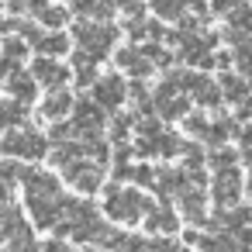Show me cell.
<instances>
[{
    "instance_id": "cell-1",
    "label": "cell",
    "mask_w": 252,
    "mask_h": 252,
    "mask_svg": "<svg viewBox=\"0 0 252 252\" xmlns=\"http://www.w3.org/2000/svg\"><path fill=\"white\" fill-rule=\"evenodd\" d=\"M156 207L152 197H145L138 187H125V183H111L104 187V214L114 224H135L138 218H145Z\"/></svg>"
},
{
    "instance_id": "cell-2",
    "label": "cell",
    "mask_w": 252,
    "mask_h": 252,
    "mask_svg": "<svg viewBox=\"0 0 252 252\" xmlns=\"http://www.w3.org/2000/svg\"><path fill=\"white\" fill-rule=\"evenodd\" d=\"M4 156L11 159H25V162H38L45 156H52V138H45L35 128H7L4 131Z\"/></svg>"
},
{
    "instance_id": "cell-3",
    "label": "cell",
    "mask_w": 252,
    "mask_h": 252,
    "mask_svg": "<svg viewBox=\"0 0 252 252\" xmlns=\"http://www.w3.org/2000/svg\"><path fill=\"white\" fill-rule=\"evenodd\" d=\"M118 35L121 32L114 25H107V21H76L73 25V42L80 49H87L97 63H104L111 56V49L118 45Z\"/></svg>"
},
{
    "instance_id": "cell-4",
    "label": "cell",
    "mask_w": 252,
    "mask_h": 252,
    "mask_svg": "<svg viewBox=\"0 0 252 252\" xmlns=\"http://www.w3.org/2000/svg\"><path fill=\"white\" fill-rule=\"evenodd\" d=\"M63 176H66V183H69L76 193H83V197H94V193L104 187V166H100L97 159H90V156H80L73 166L63 169Z\"/></svg>"
},
{
    "instance_id": "cell-5",
    "label": "cell",
    "mask_w": 252,
    "mask_h": 252,
    "mask_svg": "<svg viewBox=\"0 0 252 252\" xmlns=\"http://www.w3.org/2000/svg\"><path fill=\"white\" fill-rule=\"evenodd\" d=\"M180 87L193 97V104H200V107H207V111H218L221 100H224L221 83H214L204 69H197V73H180Z\"/></svg>"
},
{
    "instance_id": "cell-6",
    "label": "cell",
    "mask_w": 252,
    "mask_h": 252,
    "mask_svg": "<svg viewBox=\"0 0 252 252\" xmlns=\"http://www.w3.org/2000/svg\"><path fill=\"white\" fill-rule=\"evenodd\" d=\"M107 114L111 111H104L94 97L90 100H76V107H73V128H76V138H83V135H104V125H107Z\"/></svg>"
},
{
    "instance_id": "cell-7",
    "label": "cell",
    "mask_w": 252,
    "mask_h": 252,
    "mask_svg": "<svg viewBox=\"0 0 252 252\" xmlns=\"http://www.w3.org/2000/svg\"><path fill=\"white\" fill-rule=\"evenodd\" d=\"M245 193V180H242V169H224V173H214L211 180V200L218 207H238V197Z\"/></svg>"
},
{
    "instance_id": "cell-8",
    "label": "cell",
    "mask_w": 252,
    "mask_h": 252,
    "mask_svg": "<svg viewBox=\"0 0 252 252\" xmlns=\"http://www.w3.org/2000/svg\"><path fill=\"white\" fill-rule=\"evenodd\" d=\"M90 90H94V100H97L104 111H111V114L128 100V80H125L121 73H107V76H100Z\"/></svg>"
},
{
    "instance_id": "cell-9",
    "label": "cell",
    "mask_w": 252,
    "mask_h": 252,
    "mask_svg": "<svg viewBox=\"0 0 252 252\" xmlns=\"http://www.w3.org/2000/svg\"><path fill=\"white\" fill-rule=\"evenodd\" d=\"M32 73L45 90H66V83L73 80V66H63L59 59H49V56H38L32 63Z\"/></svg>"
},
{
    "instance_id": "cell-10",
    "label": "cell",
    "mask_w": 252,
    "mask_h": 252,
    "mask_svg": "<svg viewBox=\"0 0 252 252\" xmlns=\"http://www.w3.org/2000/svg\"><path fill=\"white\" fill-rule=\"evenodd\" d=\"M114 63H118V69L128 73L131 80H145V76L156 69L152 59L142 52V45H125V49H118V52H114Z\"/></svg>"
},
{
    "instance_id": "cell-11",
    "label": "cell",
    "mask_w": 252,
    "mask_h": 252,
    "mask_svg": "<svg viewBox=\"0 0 252 252\" xmlns=\"http://www.w3.org/2000/svg\"><path fill=\"white\" fill-rule=\"evenodd\" d=\"M73 107H76V100H73L69 90H49V97L38 104V118L49 121V125L69 121V118H73Z\"/></svg>"
},
{
    "instance_id": "cell-12",
    "label": "cell",
    "mask_w": 252,
    "mask_h": 252,
    "mask_svg": "<svg viewBox=\"0 0 252 252\" xmlns=\"http://www.w3.org/2000/svg\"><path fill=\"white\" fill-rule=\"evenodd\" d=\"M25 197H63L59 193V176L52 169H28L25 166Z\"/></svg>"
},
{
    "instance_id": "cell-13",
    "label": "cell",
    "mask_w": 252,
    "mask_h": 252,
    "mask_svg": "<svg viewBox=\"0 0 252 252\" xmlns=\"http://www.w3.org/2000/svg\"><path fill=\"white\" fill-rule=\"evenodd\" d=\"M38 80H35V73H28V69H14L11 76H4V90H7V97H14V100H21V104H32L35 97H38Z\"/></svg>"
},
{
    "instance_id": "cell-14",
    "label": "cell",
    "mask_w": 252,
    "mask_h": 252,
    "mask_svg": "<svg viewBox=\"0 0 252 252\" xmlns=\"http://www.w3.org/2000/svg\"><path fill=\"white\" fill-rule=\"evenodd\" d=\"M187 187H190V173H187V166H180V169H173V166H162V169H159L156 190H159V197H162V200H169V197H180Z\"/></svg>"
},
{
    "instance_id": "cell-15",
    "label": "cell",
    "mask_w": 252,
    "mask_h": 252,
    "mask_svg": "<svg viewBox=\"0 0 252 252\" xmlns=\"http://www.w3.org/2000/svg\"><path fill=\"white\" fill-rule=\"evenodd\" d=\"M125 32H128V38L138 45H145V42H162V38H169V32L162 28V18H156V21H145V18H131L128 25H125Z\"/></svg>"
},
{
    "instance_id": "cell-16",
    "label": "cell",
    "mask_w": 252,
    "mask_h": 252,
    "mask_svg": "<svg viewBox=\"0 0 252 252\" xmlns=\"http://www.w3.org/2000/svg\"><path fill=\"white\" fill-rule=\"evenodd\" d=\"M142 221H145V228H149L152 235H173V231H180V214H176L173 207H166V200L156 204Z\"/></svg>"
},
{
    "instance_id": "cell-17",
    "label": "cell",
    "mask_w": 252,
    "mask_h": 252,
    "mask_svg": "<svg viewBox=\"0 0 252 252\" xmlns=\"http://www.w3.org/2000/svg\"><path fill=\"white\" fill-rule=\"evenodd\" d=\"M80 21H107L118 11V0H73L69 7Z\"/></svg>"
},
{
    "instance_id": "cell-18",
    "label": "cell",
    "mask_w": 252,
    "mask_h": 252,
    "mask_svg": "<svg viewBox=\"0 0 252 252\" xmlns=\"http://www.w3.org/2000/svg\"><path fill=\"white\" fill-rule=\"evenodd\" d=\"M69 49H73V38L66 32H45L42 42L35 45V52L49 56V59H63V56H69Z\"/></svg>"
},
{
    "instance_id": "cell-19",
    "label": "cell",
    "mask_w": 252,
    "mask_h": 252,
    "mask_svg": "<svg viewBox=\"0 0 252 252\" xmlns=\"http://www.w3.org/2000/svg\"><path fill=\"white\" fill-rule=\"evenodd\" d=\"M28 228H32V224H28V214H25L21 207L7 204V207H4V218H0V235H4V242H11V238L25 235Z\"/></svg>"
},
{
    "instance_id": "cell-20",
    "label": "cell",
    "mask_w": 252,
    "mask_h": 252,
    "mask_svg": "<svg viewBox=\"0 0 252 252\" xmlns=\"http://www.w3.org/2000/svg\"><path fill=\"white\" fill-rule=\"evenodd\" d=\"M221 90H224V100L231 104H242L249 94H252V80H245L242 73H221Z\"/></svg>"
},
{
    "instance_id": "cell-21",
    "label": "cell",
    "mask_w": 252,
    "mask_h": 252,
    "mask_svg": "<svg viewBox=\"0 0 252 252\" xmlns=\"http://www.w3.org/2000/svg\"><path fill=\"white\" fill-rule=\"evenodd\" d=\"M193 11V0H156V18L162 21H187Z\"/></svg>"
},
{
    "instance_id": "cell-22",
    "label": "cell",
    "mask_w": 252,
    "mask_h": 252,
    "mask_svg": "<svg viewBox=\"0 0 252 252\" xmlns=\"http://www.w3.org/2000/svg\"><path fill=\"white\" fill-rule=\"evenodd\" d=\"M0 121H4V131L7 128H25L28 125V104L7 97L4 104H0Z\"/></svg>"
},
{
    "instance_id": "cell-23",
    "label": "cell",
    "mask_w": 252,
    "mask_h": 252,
    "mask_svg": "<svg viewBox=\"0 0 252 252\" xmlns=\"http://www.w3.org/2000/svg\"><path fill=\"white\" fill-rule=\"evenodd\" d=\"M138 131V114H111V145H121L128 142V135Z\"/></svg>"
},
{
    "instance_id": "cell-24",
    "label": "cell",
    "mask_w": 252,
    "mask_h": 252,
    "mask_svg": "<svg viewBox=\"0 0 252 252\" xmlns=\"http://www.w3.org/2000/svg\"><path fill=\"white\" fill-rule=\"evenodd\" d=\"M145 249H149V242L131 231H114L107 238V252H145Z\"/></svg>"
},
{
    "instance_id": "cell-25",
    "label": "cell",
    "mask_w": 252,
    "mask_h": 252,
    "mask_svg": "<svg viewBox=\"0 0 252 252\" xmlns=\"http://www.w3.org/2000/svg\"><path fill=\"white\" fill-rule=\"evenodd\" d=\"M69 14H73V11H66V7H59V4H49V7L38 14V25L49 28V32H63V28L69 25Z\"/></svg>"
},
{
    "instance_id": "cell-26",
    "label": "cell",
    "mask_w": 252,
    "mask_h": 252,
    "mask_svg": "<svg viewBox=\"0 0 252 252\" xmlns=\"http://www.w3.org/2000/svg\"><path fill=\"white\" fill-rule=\"evenodd\" d=\"M207 166H211L214 173H224V169H235V166H238V156H235V149H228V145H214V149L207 152Z\"/></svg>"
},
{
    "instance_id": "cell-27",
    "label": "cell",
    "mask_w": 252,
    "mask_h": 252,
    "mask_svg": "<svg viewBox=\"0 0 252 252\" xmlns=\"http://www.w3.org/2000/svg\"><path fill=\"white\" fill-rule=\"evenodd\" d=\"M231 135H242L238 125H235L231 118H214V121H211V138H207V145H211V149H214V145H224Z\"/></svg>"
},
{
    "instance_id": "cell-28",
    "label": "cell",
    "mask_w": 252,
    "mask_h": 252,
    "mask_svg": "<svg viewBox=\"0 0 252 252\" xmlns=\"http://www.w3.org/2000/svg\"><path fill=\"white\" fill-rule=\"evenodd\" d=\"M156 142H159V156H166V159H176V156L187 152V142H183L176 131H162Z\"/></svg>"
},
{
    "instance_id": "cell-29",
    "label": "cell",
    "mask_w": 252,
    "mask_h": 252,
    "mask_svg": "<svg viewBox=\"0 0 252 252\" xmlns=\"http://www.w3.org/2000/svg\"><path fill=\"white\" fill-rule=\"evenodd\" d=\"M183 128H187V135H193V142H207L211 138V121L204 114H187Z\"/></svg>"
},
{
    "instance_id": "cell-30",
    "label": "cell",
    "mask_w": 252,
    "mask_h": 252,
    "mask_svg": "<svg viewBox=\"0 0 252 252\" xmlns=\"http://www.w3.org/2000/svg\"><path fill=\"white\" fill-rule=\"evenodd\" d=\"M235 73H242L245 80H252V38L235 45Z\"/></svg>"
},
{
    "instance_id": "cell-31",
    "label": "cell",
    "mask_w": 252,
    "mask_h": 252,
    "mask_svg": "<svg viewBox=\"0 0 252 252\" xmlns=\"http://www.w3.org/2000/svg\"><path fill=\"white\" fill-rule=\"evenodd\" d=\"M0 173H4V190H7V193H11V190H14V187H18L21 180H25V166H21L18 159H11V156L4 159V166H0Z\"/></svg>"
},
{
    "instance_id": "cell-32",
    "label": "cell",
    "mask_w": 252,
    "mask_h": 252,
    "mask_svg": "<svg viewBox=\"0 0 252 252\" xmlns=\"http://www.w3.org/2000/svg\"><path fill=\"white\" fill-rule=\"evenodd\" d=\"M45 7H49V0H7V14H18V18L21 14H35L38 18Z\"/></svg>"
},
{
    "instance_id": "cell-33",
    "label": "cell",
    "mask_w": 252,
    "mask_h": 252,
    "mask_svg": "<svg viewBox=\"0 0 252 252\" xmlns=\"http://www.w3.org/2000/svg\"><path fill=\"white\" fill-rule=\"evenodd\" d=\"M228 28H235V32H252V7L245 4V0L228 14Z\"/></svg>"
},
{
    "instance_id": "cell-34",
    "label": "cell",
    "mask_w": 252,
    "mask_h": 252,
    "mask_svg": "<svg viewBox=\"0 0 252 252\" xmlns=\"http://www.w3.org/2000/svg\"><path fill=\"white\" fill-rule=\"evenodd\" d=\"M156 180H159V169L149 166V162H138L135 173H131V183L135 187H156Z\"/></svg>"
},
{
    "instance_id": "cell-35",
    "label": "cell",
    "mask_w": 252,
    "mask_h": 252,
    "mask_svg": "<svg viewBox=\"0 0 252 252\" xmlns=\"http://www.w3.org/2000/svg\"><path fill=\"white\" fill-rule=\"evenodd\" d=\"M145 252H187V249H183L180 242H173L169 235H159V238H152V242H149V249H145Z\"/></svg>"
},
{
    "instance_id": "cell-36",
    "label": "cell",
    "mask_w": 252,
    "mask_h": 252,
    "mask_svg": "<svg viewBox=\"0 0 252 252\" xmlns=\"http://www.w3.org/2000/svg\"><path fill=\"white\" fill-rule=\"evenodd\" d=\"M118 11L131 21V18H145V0H118Z\"/></svg>"
},
{
    "instance_id": "cell-37",
    "label": "cell",
    "mask_w": 252,
    "mask_h": 252,
    "mask_svg": "<svg viewBox=\"0 0 252 252\" xmlns=\"http://www.w3.org/2000/svg\"><path fill=\"white\" fill-rule=\"evenodd\" d=\"M42 252H76V249H73L66 238H49V242L42 245Z\"/></svg>"
},
{
    "instance_id": "cell-38",
    "label": "cell",
    "mask_w": 252,
    "mask_h": 252,
    "mask_svg": "<svg viewBox=\"0 0 252 252\" xmlns=\"http://www.w3.org/2000/svg\"><path fill=\"white\" fill-rule=\"evenodd\" d=\"M238 4H242V0H211V11H218V14H231Z\"/></svg>"
},
{
    "instance_id": "cell-39",
    "label": "cell",
    "mask_w": 252,
    "mask_h": 252,
    "mask_svg": "<svg viewBox=\"0 0 252 252\" xmlns=\"http://www.w3.org/2000/svg\"><path fill=\"white\" fill-rule=\"evenodd\" d=\"M238 118H242V121H249V118H252V94L238 104Z\"/></svg>"
},
{
    "instance_id": "cell-40",
    "label": "cell",
    "mask_w": 252,
    "mask_h": 252,
    "mask_svg": "<svg viewBox=\"0 0 252 252\" xmlns=\"http://www.w3.org/2000/svg\"><path fill=\"white\" fill-rule=\"evenodd\" d=\"M238 142H242L245 149H252V125H249V128H242V135H238Z\"/></svg>"
},
{
    "instance_id": "cell-41",
    "label": "cell",
    "mask_w": 252,
    "mask_h": 252,
    "mask_svg": "<svg viewBox=\"0 0 252 252\" xmlns=\"http://www.w3.org/2000/svg\"><path fill=\"white\" fill-rule=\"evenodd\" d=\"M242 162L249 166V176H252V152H249V149H245V156H242Z\"/></svg>"
},
{
    "instance_id": "cell-42",
    "label": "cell",
    "mask_w": 252,
    "mask_h": 252,
    "mask_svg": "<svg viewBox=\"0 0 252 252\" xmlns=\"http://www.w3.org/2000/svg\"><path fill=\"white\" fill-rule=\"evenodd\" d=\"M245 193H249V204H252V176H249V183H245Z\"/></svg>"
},
{
    "instance_id": "cell-43",
    "label": "cell",
    "mask_w": 252,
    "mask_h": 252,
    "mask_svg": "<svg viewBox=\"0 0 252 252\" xmlns=\"http://www.w3.org/2000/svg\"><path fill=\"white\" fill-rule=\"evenodd\" d=\"M90 252H100V249H90Z\"/></svg>"
}]
</instances>
